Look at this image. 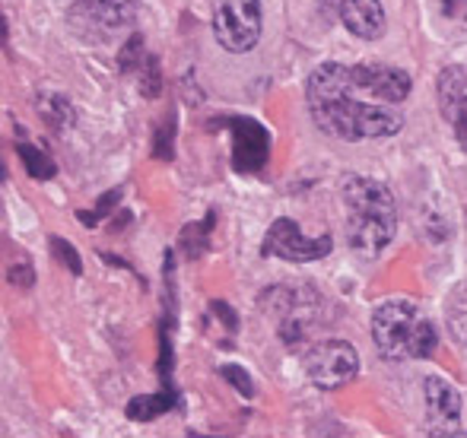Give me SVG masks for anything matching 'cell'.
<instances>
[{"label": "cell", "mask_w": 467, "mask_h": 438, "mask_svg": "<svg viewBox=\"0 0 467 438\" xmlns=\"http://www.w3.org/2000/svg\"><path fill=\"white\" fill-rule=\"evenodd\" d=\"M410 96V74L385 64H321L306 83L308 115L340 140H381L404 127L394 106Z\"/></svg>", "instance_id": "6da1fadb"}, {"label": "cell", "mask_w": 467, "mask_h": 438, "mask_svg": "<svg viewBox=\"0 0 467 438\" xmlns=\"http://www.w3.org/2000/svg\"><path fill=\"white\" fill-rule=\"evenodd\" d=\"M347 241L363 258H379L398 232V204L381 181L350 175L344 181Z\"/></svg>", "instance_id": "7a4b0ae2"}, {"label": "cell", "mask_w": 467, "mask_h": 438, "mask_svg": "<svg viewBox=\"0 0 467 438\" xmlns=\"http://www.w3.org/2000/svg\"><path fill=\"white\" fill-rule=\"evenodd\" d=\"M372 340L388 359H426L439 346L432 321L407 299H394L372 311Z\"/></svg>", "instance_id": "3957f363"}, {"label": "cell", "mask_w": 467, "mask_h": 438, "mask_svg": "<svg viewBox=\"0 0 467 438\" xmlns=\"http://www.w3.org/2000/svg\"><path fill=\"white\" fill-rule=\"evenodd\" d=\"M213 36L233 55H245L261 42L258 0H213Z\"/></svg>", "instance_id": "277c9868"}, {"label": "cell", "mask_w": 467, "mask_h": 438, "mask_svg": "<svg viewBox=\"0 0 467 438\" xmlns=\"http://www.w3.org/2000/svg\"><path fill=\"white\" fill-rule=\"evenodd\" d=\"M306 369L321 391H334L357 378L359 356L347 340H325L306 352Z\"/></svg>", "instance_id": "5b68a950"}, {"label": "cell", "mask_w": 467, "mask_h": 438, "mask_svg": "<svg viewBox=\"0 0 467 438\" xmlns=\"http://www.w3.org/2000/svg\"><path fill=\"white\" fill-rule=\"evenodd\" d=\"M331 245H334L331 235L308 239V235L296 226V219L280 217V219H274L271 229H267L261 251H265L267 258H283V260H293V264H306V260L325 258V254L331 251Z\"/></svg>", "instance_id": "8992f818"}, {"label": "cell", "mask_w": 467, "mask_h": 438, "mask_svg": "<svg viewBox=\"0 0 467 438\" xmlns=\"http://www.w3.org/2000/svg\"><path fill=\"white\" fill-rule=\"evenodd\" d=\"M280 302H271V299H261L265 302V311L277 315L280 321V333L283 340H299L306 337L308 324L315 321V311H318V296L312 290H271Z\"/></svg>", "instance_id": "52a82bcc"}, {"label": "cell", "mask_w": 467, "mask_h": 438, "mask_svg": "<svg viewBox=\"0 0 467 438\" xmlns=\"http://www.w3.org/2000/svg\"><path fill=\"white\" fill-rule=\"evenodd\" d=\"M426 391V420L432 435H464L462 433V394L445 378L430 375Z\"/></svg>", "instance_id": "ba28073f"}, {"label": "cell", "mask_w": 467, "mask_h": 438, "mask_svg": "<svg viewBox=\"0 0 467 438\" xmlns=\"http://www.w3.org/2000/svg\"><path fill=\"white\" fill-rule=\"evenodd\" d=\"M229 130H233V168L242 175L261 172L267 162V153H271V137L252 117H233L229 121Z\"/></svg>", "instance_id": "9c48e42d"}, {"label": "cell", "mask_w": 467, "mask_h": 438, "mask_svg": "<svg viewBox=\"0 0 467 438\" xmlns=\"http://www.w3.org/2000/svg\"><path fill=\"white\" fill-rule=\"evenodd\" d=\"M439 108L449 117L458 143L467 149V76L462 67H445L439 76Z\"/></svg>", "instance_id": "30bf717a"}, {"label": "cell", "mask_w": 467, "mask_h": 438, "mask_svg": "<svg viewBox=\"0 0 467 438\" xmlns=\"http://www.w3.org/2000/svg\"><path fill=\"white\" fill-rule=\"evenodd\" d=\"M344 25L357 38H381L385 32V10H381V0H344V10H340Z\"/></svg>", "instance_id": "8fae6325"}, {"label": "cell", "mask_w": 467, "mask_h": 438, "mask_svg": "<svg viewBox=\"0 0 467 438\" xmlns=\"http://www.w3.org/2000/svg\"><path fill=\"white\" fill-rule=\"evenodd\" d=\"M175 403H179V397H175L172 388H166L162 394L156 397H134V401L128 403V416L130 420H156V416H162L166 410H172Z\"/></svg>", "instance_id": "7c38bea8"}, {"label": "cell", "mask_w": 467, "mask_h": 438, "mask_svg": "<svg viewBox=\"0 0 467 438\" xmlns=\"http://www.w3.org/2000/svg\"><path fill=\"white\" fill-rule=\"evenodd\" d=\"M445 324H449L451 337L467 346V286L451 290L449 302H445Z\"/></svg>", "instance_id": "4fadbf2b"}, {"label": "cell", "mask_w": 467, "mask_h": 438, "mask_svg": "<svg viewBox=\"0 0 467 438\" xmlns=\"http://www.w3.org/2000/svg\"><path fill=\"white\" fill-rule=\"evenodd\" d=\"M36 108L55 130H64L77 121V111L70 106V99H64V96H42V99L36 102Z\"/></svg>", "instance_id": "5bb4252c"}, {"label": "cell", "mask_w": 467, "mask_h": 438, "mask_svg": "<svg viewBox=\"0 0 467 438\" xmlns=\"http://www.w3.org/2000/svg\"><path fill=\"white\" fill-rule=\"evenodd\" d=\"M137 4H140V0H93V10L105 25L118 29V25H124V23L134 19Z\"/></svg>", "instance_id": "9a60e30c"}, {"label": "cell", "mask_w": 467, "mask_h": 438, "mask_svg": "<svg viewBox=\"0 0 467 438\" xmlns=\"http://www.w3.org/2000/svg\"><path fill=\"white\" fill-rule=\"evenodd\" d=\"M19 159L26 166V175H32L36 181H45V178H55V162L42 153V149L29 147V143H19Z\"/></svg>", "instance_id": "2e32d148"}, {"label": "cell", "mask_w": 467, "mask_h": 438, "mask_svg": "<svg viewBox=\"0 0 467 438\" xmlns=\"http://www.w3.org/2000/svg\"><path fill=\"white\" fill-rule=\"evenodd\" d=\"M147 61V51H143V36H130V42L124 45L121 57H118V67L121 74H137Z\"/></svg>", "instance_id": "e0dca14e"}, {"label": "cell", "mask_w": 467, "mask_h": 438, "mask_svg": "<svg viewBox=\"0 0 467 438\" xmlns=\"http://www.w3.org/2000/svg\"><path fill=\"white\" fill-rule=\"evenodd\" d=\"M160 89H162L160 61L147 55V61H143V67H140V93L147 96V99H153V96H160Z\"/></svg>", "instance_id": "ac0fdd59"}, {"label": "cell", "mask_w": 467, "mask_h": 438, "mask_svg": "<svg viewBox=\"0 0 467 438\" xmlns=\"http://www.w3.org/2000/svg\"><path fill=\"white\" fill-rule=\"evenodd\" d=\"M51 251H55V258L61 260L64 267H67L74 277H80L83 273V260H80V254L74 251V245L70 241H64V239H51Z\"/></svg>", "instance_id": "d6986e66"}, {"label": "cell", "mask_w": 467, "mask_h": 438, "mask_svg": "<svg viewBox=\"0 0 467 438\" xmlns=\"http://www.w3.org/2000/svg\"><path fill=\"white\" fill-rule=\"evenodd\" d=\"M220 375H226V382H229V384H235L242 397H254V384L248 382V372L242 369V365H223Z\"/></svg>", "instance_id": "ffe728a7"}, {"label": "cell", "mask_w": 467, "mask_h": 438, "mask_svg": "<svg viewBox=\"0 0 467 438\" xmlns=\"http://www.w3.org/2000/svg\"><path fill=\"white\" fill-rule=\"evenodd\" d=\"M118 198H121V191H109L105 198H99V204H96V210L93 213H80V219L87 222L89 229H96V222H99V217H105V213L111 210V207L118 204Z\"/></svg>", "instance_id": "44dd1931"}, {"label": "cell", "mask_w": 467, "mask_h": 438, "mask_svg": "<svg viewBox=\"0 0 467 438\" xmlns=\"http://www.w3.org/2000/svg\"><path fill=\"white\" fill-rule=\"evenodd\" d=\"M172 121L162 124V130L153 137V156H160V159H172Z\"/></svg>", "instance_id": "7402d4cb"}, {"label": "cell", "mask_w": 467, "mask_h": 438, "mask_svg": "<svg viewBox=\"0 0 467 438\" xmlns=\"http://www.w3.org/2000/svg\"><path fill=\"white\" fill-rule=\"evenodd\" d=\"M10 283L13 286H19V290H29L32 283H36V270H32L29 264H16V267H10Z\"/></svg>", "instance_id": "603a6c76"}, {"label": "cell", "mask_w": 467, "mask_h": 438, "mask_svg": "<svg viewBox=\"0 0 467 438\" xmlns=\"http://www.w3.org/2000/svg\"><path fill=\"white\" fill-rule=\"evenodd\" d=\"M442 13H445L449 19L467 23V0H442Z\"/></svg>", "instance_id": "cb8c5ba5"}, {"label": "cell", "mask_w": 467, "mask_h": 438, "mask_svg": "<svg viewBox=\"0 0 467 438\" xmlns=\"http://www.w3.org/2000/svg\"><path fill=\"white\" fill-rule=\"evenodd\" d=\"M318 10L325 19H334L340 10H344V0H318Z\"/></svg>", "instance_id": "d4e9b609"}]
</instances>
